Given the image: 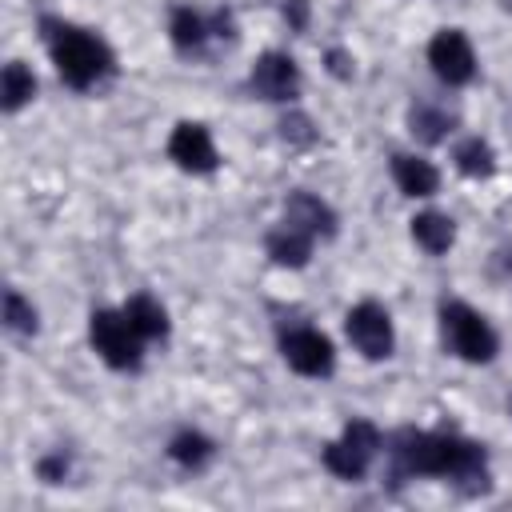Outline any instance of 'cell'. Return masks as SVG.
I'll return each mask as SVG.
<instances>
[{
    "label": "cell",
    "mask_w": 512,
    "mask_h": 512,
    "mask_svg": "<svg viewBox=\"0 0 512 512\" xmlns=\"http://www.w3.org/2000/svg\"><path fill=\"white\" fill-rule=\"evenodd\" d=\"M44 28V44L52 52V64L60 72V80L68 88H92L96 80H104L112 72V52L100 36H92L88 28H76V24H64V20H52L44 16L40 20Z\"/></svg>",
    "instance_id": "2"
},
{
    "label": "cell",
    "mask_w": 512,
    "mask_h": 512,
    "mask_svg": "<svg viewBox=\"0 0 512 512\" xmlns=\"http://www.w3.org/2000/svg\"><path fill=\"white\" fill-rule=\"evenodd\" d=\"M32 92H36V76L20 64V60H12L8 68H4V76H0V96H4V112H16V108H24L28 100H32Z\"/></svg>",
    "instance_id": "18"
},
{
    "label": "cell",
    "mask_w": 512,
    "mask_h": 512,
    "mask_svg": "<svg viewBox=\"0 0 512 512\" xmlns=\"http://www.w3.org/2000/svg\"><path fill=\"white\" fill-rule=\"evenodd\" d=\"M452 236H456V228H452V220L444 212H420V216H412V240L424 252H432V256L448 252L452 248Z\"/></svg>",
    "instance_id": "15"
},
{
    "label": "cell",
    "mask_w": 512,
    "mask_h": 512,
    "mask_svg": "<svg viewBox=\"0 0 512 512\" xmlns=\"http://www.w3.org/2000/svg\"><path fill=\"white\" fill-rule=\"evenodd\" d=\"M168 456L180 464V468H204L212 456H216V448H212V440L208 436H200V432H176L172 440H168Z\"/></svg>",
    "instance_id": "17"
},
{
    "label": "cell",
    "mask_w": 512,
    "mask_h": 512,
    "mask_svg": "<svg viewBox=\"0 0 512 512\" xmlns=\"http://www.w3.org/2000/svg\"><path fill=\"white\" fill-rule=\"evenodd\" d=\"M280 352L288 360L292 372L300 376H328L336 368V352H332V340L316 328H288L280 336Z\"/></svg>",
    "instance_id": "6"
},
{
    "label": "cell",
    "mask_w": 512,
    "mask_h": 512,
    "mask_svg": "<svg viewBox=\"0 0 512 512\" xmlns=\"http://www.w3.org/2000/svg\"><path fill=\"white\" fill-rule=\"evenodd\" d=\"M392 180L404 196H432L440 188V172L420 160V156H408V152H396L392 156Z\"/></svg>",
    "instance_id": "12"
},
{
    "label": "cell",
    "mask_w": 512,
    "mask_h": 512,
    "mask_svg": "<svg viewBox=\"0 0 512 512\" xmlns=\"http://www.w3.org/2000/svg\"><path fill=\"white\" fill-rule=\"evenodd\" d=\"M284 224H292V228H300V232H308L316 240V236H332L336 232V212L312 192H292L288 204H284Z\"/></svg>",
    "instance_id": "11"
},
{
    "label": "cell",
    "mask_w": 512,
    "mask_h": 512,
    "mask_svg": "<svg viewBox=\"0 0 512 512\" xmlns=\"http://www.w3.org/2000/svg\"><path fill=\"white\" fill-rule=\"evenodd\" d=\"M428 64H432V72L444 80V84H468L472 76H476V52H472V44H468V36L460 32V28H444V32H436L432 36V44H428Z\"/></svg>",
    "instance_id": "7"
},
{
    "label": "cell",
    "mask_w": 512,
    "mask_h": 512,
    "mask_svg": "<svg viewBox=\"0 0 512 512\" xmlns=\"http://www.w3.org/2000/svg\"><path fill=\"white\" fill-rule=\"evenodd\" d=\"M168 32H172V44H176L180 52H200L204 40L216 36V32H212V20H204V16L192 12V8H176L172 20H168Z\"/></svg>",
    "instance_id": "14"
},
{
    "label": "cell",
    "mask_w": 512,
    "mask_h": 512,
    "mask_svg": "<svg viewBox=\"0 0 512 512\" xmlns=\"http://www.w3.org/2000/svg\"><path fill=\"white\" fill-rule=\"evenodd\" d=\"M440 332H444V344L468 364H488L496 356V332L488 328V320L476 308H468L460 300L440 308Z\"/></svg>",
    "instance_id": "3"
},
{
    "label": "cell",
    "mask_w": 512,
    "mask_h": 512,
    "mask_svg": "<svg viewBox=\"0 0 512 512\" xmlns=\"http://www.w3.org/2000/svg\"><path fill=\"white\" fill-rule=\"evenodd\" d=\"M408 128H412L416 140H424V144H440V140L448 136V128H452V116L440 112V108H432V104H416V108L408 112Z\"/></svg>",
    "instance_id": "20"
},
{
    "label": "cell",
    "mask_w": 512,
    "mask_h": 512,
    "mask_svg": "<svg viewBox=\"0 0 512 512\" xmlns=\"http://www.w3.org/2000/svg\"><path fill=\"white\" fill-rule=\"evenodd\" d=\"M508 408H512V400H508Z\"/></svg>",
    "instance_id": "27"
},
{
    "label": "cell",
    "mask_w": 512,
    "mask_h": 512,
    "mask_svg": "<svg viewBox=\"0 0 512 512\" xmlns=\"http://www.w3.org/2000/svg\"><path fill=\"white\" fill-rule=\"evenodd\" d=\"M328 68H332L336 76H352V68H348V56H344V52H328Z\"/></svg>",
    "instance_id": "25"
},
{
    "label": "cell",
    "mask_w": 512,
    "mask_h": 512,
    "mask_svg": "<svg viewBox=\"0 0 512 512\" xmlns=\"http://www.w3.org/2000/svg\"><path fill=\"white\" fill-rule=\"evenodd\" d=\"M344 332H348V340L356 344L360 356H368V360L392 356V320L380 304H372V300L356 304L344 320Z\"/></svg>",
    "instance_id": "8"
},
{
    "label": "cell",
    "mask_w": 512,
    "mask_h": 512,
    "mask_svg": "<svg viewBox=\"0 0 512 512\" xmlns=\"http://www.w3.org/2000/svg\"><path fill=\"white\" fill-rule=\"evenodd\" d=\"M252 92L260 100H292L300 92V72H296V60L284 56V52H264L256 64H252V76H248Z\"/></svg>",
    "instance_id": "10"
},
{
    "label": "cell",
    "mask_w": 512,
    "mask_h": 512,
    "mask_svg": "<svg viewBox=\"0 0 512 512\" xmlns=\"http://www.w3.org/2000/svg\"><path fill=\"white\" fill-rule=\"evenodd\" d=\"M392 480L404 476H448V480H484V448L448 432H396L392 436Z\"/></svg>",
    "instance_id": "1"
},
{
    "label": "cell",
    "mask_w": 512,
    "mask_h": 512,
    "mask_svg": "<svg viewBox=\"0 0 512 512\" xmlns=\"http://www.w3.org/2000/svg\"><path fill=\"white\" fill-rule=\"evenodd\" d=\"M124 316L132 320V328L144 336V340H160L168 332V312L152 300V296H132L124 304Z\"/></svg>",
    "instance_id": "16"
},
{
    "label": "cell",
    "mask_w": 512,
    "mask_h": 512,
    "mask_svg": "<svg viewBox=\"0 0 512 512\" xmlns=\"http://www.w3.org/2000/svg\"><path fill=\"white\" fill-rule=\"evenodd\" d=\"M36 472H40V480L60 484V480L68 476V456H64V452H52V456H44V460L36 464Z\"/></svg>",
    "instance_id": "23"
},
{
    "label": "cell",
    "mask_w": 512,
    "mask_h": 512,
    "mask_svg": "<svg viewBox=\"0 0 512 512\" xmlns=\"http://www.w3.org/2000/svg\"><path fill=\"white\" fill-rule=\"evenodd\" d=\"M380 452V432L368 420H348L344 432L324 448V468L340 480H360Z\"/></svg>",
    "instance_id": "5"
},
{
    "label": "cell",
    "mask_w": 512,
    "mask_h": 512,
    "mask_svg": "<svg viewBox=\"0 0 512 512\" xmlns=\"http://www.w3.org/2000/svg\"><path fill=\"white\" fill-rule=\"evenodd\" d=\"M264 248H268V256H272L276 264H284V268H304L308 256H312V236L300 232V228H292V224H280V228L268 232Z\"/></svg>",
    "instance_id": "13"
},
{
    "label": "cell",
    "mask_w": 512,
    "mask_h": 512,
    "mask_svg": "<svg viewBox=\"0 0 512 512\" xmlns=\"http://www.w3.org/2000/svg\"><path fill=\"white\" fill-rule=\"evenodd\" d=\"M284 16H288L292 28H304V24H308V4H304V0H288V4H284Z\"/></svg>",
    "instance_id": "24"
},
{
    "label": "cell",
    "mask_w": 512,
    "mask_h": 512,
    "mask_svg": "<svg viewBox=\"0 0 512 512\" xmlns=\"http://www.w3.org/2000/svg\"><path fill=\"white\" fill-rule=\"evenodd\" d=\"M88 336H92V348L100 352V360L108 368H120V372L140 368V344H144V336L132 328V320L124 312H108V308L92 312Z\"/></svg>",
    "instance_id": "4"
},
{
    "label": "cell",
    "mask_w": 512,
    "mask_h": 512,
    "mask_svg": "<svg viewBox=\"0 0 512 512\" xmlns=\"http://www.w3.org/2000/svg\"><path fill=\"white\" fill-rule=\"evenodd\" d=\"M452 160H456V168H460L464 176H472V180L492 176V168H496V156H492V148H488L480 136L460 140V144H456V152H452Z\"/></svg>",
    "instance_id": "19"
},
{
    "label": "cell",
    "mask_w": 512,
    "mask_h": 512,
    "mask_svg": "<svg viewBox=\"0 0 512 512\" xmlns=\"http://www.w3.org/2000/svg\"><path fill=\"white\" fill-rule=\"evenodd\" d=\"M504 8H512V0H504Z\"/></svg>",
    "instance_id": "26"
},
{
    "label": "cell",
    "mask_w": 512,
    "mask_h": 512,
    "mask_svg": "<svg viewBox=\"0 0 512 512\" xmlns=\"http://www.w3.org/2000/svg\"><path fill=\"white\" fill-rule=\"evenodd\" d=\"M168 156H172L176 168H184V172H192V176H208V172L216 168L212 136H208L204 124H192V120H184V124L172 128V136H168Z\"/></svg>",
    "instance_id": "9"
},
{
    "label": "cell",
    "mask_w": 512,
    "mask_h": 512,
    "mask_svg": "<svg viewBox=\"0 0 512 512\" xmlns=\"http://www.w3.org/2000/svg\"><path fill=\"white\" fill-rule=\"evenodd\" d=\"M4 324H8L12 332H36V308H32L16 288L4 292Z\"/></svg>",
    "instance_id": "21"
},
{
    "label": "cell",
    "mask_w": 512,
    "mask_h": 512,
    "mask_svg": "<svg viewBox=\"0 0 512 512\" xmlns=\"http://www.w3.org/2000/svg\"><path fill=\"white\" fill-rule=\"evenodd\" d=\"M280 136H284L288 144H296V148H308V144L316 140V128H312V120H308L304 112H288V116L280 120Z\"/></svg>",
    "instance_id": "22"
}]
</instances>
